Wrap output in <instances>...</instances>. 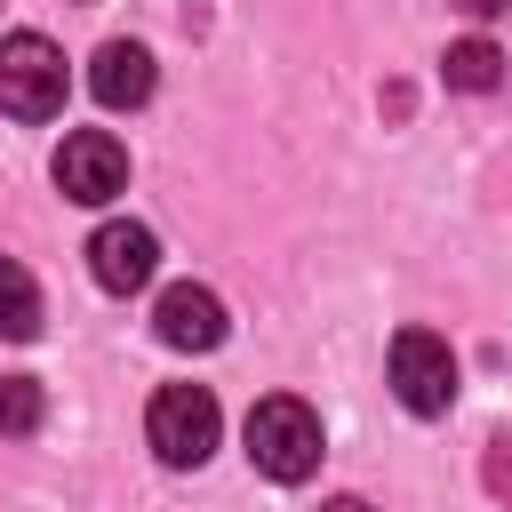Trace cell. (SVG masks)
Wrapping results in <instances>:
<instances>
[{"instance_id":"obj_13","label":"cell","mask_w":512,"mask_h":512,"mask_svg":"<svg viewBox=\"0 0 512 512\" xmlns=\"http://www.w3.org/2000/svg\"><path fill=\"white\" fill-rule=\"evenodd\" d=\"M456 8H464V16H504L512 0H456Z\"/></svg>"},{"instance_id":"obj_7","label":"cell","mask_w":512,"mask_h":512,"mask_svg":"<svg viewBox=\"0 0 512 512\" xmlns=\"http://www.w3.org/2000/svg\"><path fill=\"white\" fill-rule=\"evenodd\" d=\"M88 272H96V288L136 296V288L160 272V240H152L144 224H96V240H88Z\"/></svg>"},{"instance_id":"obj_12","label":"cell","mask_w":512,"mask_h":512,"mask_svg":"<svg viewBox=\"0 0 512 512\" xmlns=\"http://www.w3.org/2000/svg\"><path fill=\"white\" fill-rule=\"evenodd\" d=\"M488 488H496V496H512V440H496V448H488Z\"/></svg>"},{"instance_id":"obj_4","label":"cell","mask_w":512,"mask_h":512,"mask_svg":"<svg viewBox=\"0 0 512 512\" xmlns=\"http://www.w3.org/2000/svg\"><path fill=\"white\" fill-rule=\"evenodd\" d=\"M392 392H400L408 416H448L456 408V352H448V336L400 328L392 336Z\"/></svg>"},{"instance_id":"obj_2","label":"cell","mask_w":512,"mask_h":512,"mask_svg":"<svg viewBox=\"0 0 512 512\" xmlns=\"http://www.w3.org/2000/svg\"><path fill=\"white\" fill-rule=\"evenodd\" d=\"M248 464L264 480H304L320 472V416L296 400V392H272L248 408Z\"/></svg>"},{"instance_id":"obj_5","label":"cell","mask_w":512,"mask_h":512,"mask_svg":"<svg viewBox=\"0 0 512 512\" xmlns=\"http://www.w3.org/2000/svg\"><path fill=\"white\" fill-rule=\"evenodd\" d=\"M56 184H64V200H80V208H104L112 192H128V152H120V136H112V128H72V136L56 144Z\"/></svg>"},{"instance_id":"obj_1","label":"cell","mask_w":512,"mask_h":512,"mask_svg":"<svg viewBox=\"0 0 512 512\" xmlns=\"http://www.w3.org/2000/svg\"><path fill=\"white\" fill-rule=\"evenodd\" d=\"M216 432H224V408L208 384H160L152 408H144V440L168 472H200L216 456Z\"/></svg>"},{"instance_id":"obj_6","label":"cell","mask_w":512,"mask_h":512,"mask_svg":"<svg viewBox=\"0 0 512 512\" xmlns=\"http://www.w3.org/2000/svg\"><path fill=\"white\" fill-rule=\"evenodd\" d=\"M152 328H160V344H168V352H216V344H224V304H216V288L176 280V288H160Z\"/></svg>"},{"instance_id":"obj_8","label":"cell","mask_w":512,"mask_h":512,"mask_svg":"<svg viewBox=\"0 0 512 512\" xmlns=\"http://www.w3.org/2000/svg\"><path fill=\"white\" fill-rule=\"evenodd\" d=\"M88 88H96L104 112H136L152 96V48L144 40H104L96 64H88Z\"/></svg>"},{"instance_id":"obj_14","label":"cell","mask_w":512,"mask_h":512,"mask_svg":"<svg viewBox=\"0 0 512 512\" xmlns=\"http://www.w3.org/2000/svg\"><path fill=\"white\" fill-rule=\"evenodd\" d=\"M328 512H376V504H360V496H336V504H328Z\"/></svg>"},{"instance_id":"obj_10","label":"cell","mask_w":512,"mask_h":512,"mask_svg":"<svg viewBox=\"0 0 512 512\" xmlns=\"http://www.w3.org/2000/svg\"><path fill=\"white\" fill-rule=\"evenodd\" d=\"M440 72H448V88H464V96H488V88L504 80V56H496L488 40H456V48L440 56Z\"/></svg>"},{"instance_id":"obj_3","label":"cell","mask_w":512,"mask_h":512,"mask_svg":"<svg viewBox=\"0 0 512 512\" xmlns=\"http://www.w3.org/2000/svg\"><path fill=\"white\" fill-rule=\"evenodd\" d=\"M64 48L48 32H8L0 40V112L8 120H56L64 112Z\"/></svg>"},{"instance_id":"obj_11","label":"cell","mask_w":512,"mask_h":512,"mask_svg":"<svg viewBox=\"0 0 512 512\" xmlns=\"http://www.w3.org/2000/svg\"><path fill=\"white\" fill-rule=\"evenodd\" d=\"M40 416H48V392H40V376H0V440H24V432H40Z\"/></svg>"},{"instance_id":"obj_9","label":"cell","mask_w":512,"mask_h":512,"mask_svg":"<svg viewBox=\"0 0 512 512\" xmlns=\"http://www.w3.org/2000/svg\"><path fill=\"white\" fill-rule=\"evenodd\" d=\"M0 336H8V344H32V336H40V288H32V272L8 264V256H0Z\"/></svg>"}]
</instances>
